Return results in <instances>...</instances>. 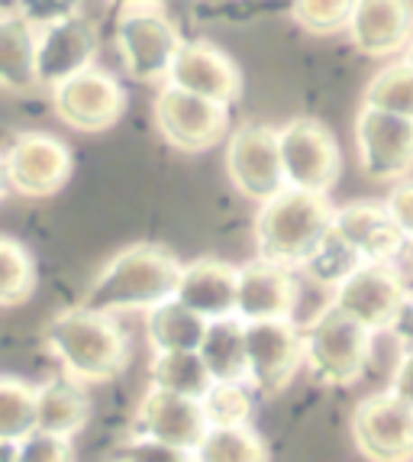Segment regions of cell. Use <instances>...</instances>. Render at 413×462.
Instances as JSON below:
<instances>
[{
  "label": "cell",
  "instance_id": "cell-6",
  "mask_svg": "<svg viewBox=\"0 0 413 462\" xmlns=\"http://www.w3.org/2000/svg\"><path fill=\"white\" fill-rule=\"evenodd\" d=\"M345 317H353L368 333L398 330L413 294L398 263H362L353 275L333 288V300Z\"/></svg>",
  "mask_w": 413,
  "mask_h": 462
},
{
  "label": "cell",
  "instance_id": "cell-32",
  "mask_svg": "<svg viewBox=\"0 0 413 462\" xmlns=\"http://www.w3.org/2000/svg\"><path fill=\"white\" fill-rule=\"evenodd\" d=\"M206 427H243L252 417V388L245 382H214L200 398Z\"/></svg>",
  "mask_w": 413,
  "mask_h": 462
},
{
  "label": "cell",
  "instance_id": "cell-13",
  "mask_svg": "<svg viewBox=\"0 0 413 462\" xmlns=\"http://www.w3.org/2000/svg\"><path fill=\"white\" fill-rule=\"evenodd\" d=\"M52 110L61 124L78 133H104L120 124L126 91L110 71L87 69L52 88Z\"/></svg>",
  "mask_w": 413,
  "mask_h": 462
},
{
  "label": "cell",
  "instance_id": "cell-22",
  "mask_svg": "<svg viewBox=\"0 0 413 462\" xmlns=\"http://www.w3.org/2000/svg\"><path fill=\"white\" fill-rule=\"evenodd\" d=\"M91 420V394L71 378H49L36 385V430L75 439Z\"/></svg>",
  "mask_w": 413,
  "mask_h": 462
},
{
  "label": "cell",
  "instance_id": "cell-8",
  "mask_svg": "<svg viewBox=\"0 0 413 462\" xmlns=\"http://www.w3.org/2000/svg\"><path fill=\"white\" fill-rule=\"evenodd\" d=\"M0 159H4V175H7L10 191L32 200L59 194L69 185L71 169H75L71 149L52 133L36 130L14 136V143L0 152Z\"/></svg>",
  "mask_w": 413,
  "mask_h": 462
},
{
  "label": "cell",
  "instance_id": "cell-17",
  "mask_svg": "<svg viewBox=\"0 0 413 462\" xmlns=\"http://www.w3.org/2000/svg\"><path fill=\"white\" fill-rule=\"evenodd\" d=\"M298 278L291 269L252 259L236 269V317L243 324L259 320H294L298 310Z\"/></svg>",
  "mask_w": 413,
  "mask_h": 462
},
{
  "label": "cell",
  "instance_id": "cell-1",
  "mask_svg": "<svg viewBox=\"0 0 413 462\" xmlns=\"http://www.w3.org/2000/svg\"><path fill=\"white\" fill-rule=\"evenodd\" d=\"M181 259L161 243H133L120 249L97 275L91 278L81 308L94 314H149L161 300L175 298Z\"/></svg>",
  "mask_w": 413,
  "mask_h": 462
},
{
  "label": "cell",
  "instance_id": "cell-14",
  "mask_svg": "<svg viewBox=\"0 0 413 462\" xmlns=\"http://www.w3.org/2000/svg\"><path fill=\"white\" fill-rule=\"evenodd\" d=\"M353 439L368 462H413V408L390 392L359 401Z\"/></svg>",
  "mask_w": 413,
  "mask_h": 462
},
{
  "label": "cell",
  "instance_id": "cell-41",
  "mask_svg": "<svg viewBox=\"0 0 413 462\" xmlns=\"http://www.w3.org/2000/svg\"><path fill=\"white\" fill-rule=\"evenodd\" d=\"M400 62H407V65H410V69H413V39H410V42H407L404 52H400Z\"/></svg>",
  "mask_w": 413,
  "mask_h": 462
},
{
  "label": "cell",
  "instance_id": "cell-37",
  "mask_svg": "<svg viewBox=\"0 0 413 462\" xmlns=\"http://www.w3.org/2000/svg\"><path fill=\"white\" fill-rule=\"evenodd\" d=\"M384 208H388V214L394 217V224L400 226L407 246H410L413 243V181L410 178H407V181H398V185L390 188Z\"/></svg>",
  "mask_w": 413,
  "mask_h": 462
},
{
  "label": "cell",
  "instance_id": "cell-26",
  "mask_svg": "<svg viewBox=\"0 0 413 462\" xmlns=\"http://www.w3.org/2000/svg\"><path fill=\"white\" fill-rule=\"evenodd\" d=\"M194 462H268V447L259 430L243 427H206L194 447Z\"/></svg>",
  "mask_w": 413,
  "mask_h": 462
},
{
  "label": "cell",
  "instance_id": "cell-42",
  "mask_svg": "<svg viewBox=\"0 0 413 462\" xmlns=\"http://www.w3.org/2000/svg\"><path fill=\"white\" fill-rule=\"evenodd\" d=\"M0 14H16V0H0Z\"/></svg>",
  "mask_w": 413,
  "mask_h": 462
},
{
  "label": "cell",
  "instance_id": "cell-2",
  "mask_svg": "<svg viewBox=\"0 0 413 462\" xmlns=\"http://www.w3.org/2000/svg\"><path fill=\"white\" fill-rule=\"evenodd\" d=\"M46 349L59 359L65 378L78 385H104L123 375L130 363V339L120 330L116 317L75 308L61 310L42 330Z\"/></svg>",
  "mask_w": 413,
  "mask_h": 462
},
{
  "label": "cell",
  "instance_id": "cell-43",
  "mask_svg": "<svg viewBox=\"0 0 413 462\" xmlns=\"http://www.w3.org/2000/svg\"><path fill=\"white\" fill-rule=\"evenodd\" d=\"M120 7H130V4H161V0H114Z\"/></svg>",
  "mask_w": 413,
  "mask_h": 462
},
{
  "label": "cell",
  "instance_id": "cell-25",
  "mask_svg": "<svg viewBox=\"0 0 413 462\" xmlns=\"http://www.w3.org/2000/svg\"><path fill=\"white\" fill-rule=\"evenodd\" d=\"M206 320L169 298L146 314V337L152 353H197Z\"/></svg>",
  "mask_w": 413,
  "mask_h": 462
},
{
  "label": "cell",
  "instance_id": "cell-20",
  "mask_svg": "<svg viewBox=\"0 0 413 462\" xmlns=\"http://www.w3.org/2000/svg\"><path fill=\"white\" fill-rule=\"evenodd\" d=\"M333 230L355 249L362 263H398L407 239L384 200H353L333 210Z\"/></svg>",
  "mask_w": 413,
  "mask_h": 462
},
{
  "label": "cell",
  "instance_id": "cell-21",
  "mask_svg": "<svg viewBox=\"0 0 413 462\" xmlns=\"http://www.w3.org/2000/svg\"><path fill=\"white\" fill-rule=\"evenodd\" d=\"M175 300L204 317L206 324L223 320V317H236V269L223 259H194V263L181 265Z\"/></svg>",
  "mask_w": 413,
  "mask_h": 462
},
{
  "label": "cell",
  "instance_id": "cell-24",
  "mask_svg": "<svg viewBox=\"0 0 413 462\" xmlns=\"http://www.w3.org/2000/svg\"><path fill=\"white\" fill-rule=\"evenodd\" d=\"M36 88V30L20 14H0V91Z\"/></svg>",
  "mask_w": 413,
  "mask_h": 462
},
{
  "label": "cell",
  "instance_id": "cell-45",
  "mask_svg": "<svg viewBox=\"0 0 413 462\" xmlns=\"http://www.w3.org/2000/svg\"><path fill=\"white\" fill-rule=\"evenodd\" d=\"M114 462H130V459H123V456H116V459Z\"/></svg>",
  "mask_w": 413,
  "mask_h": 462
},
{
  "label": "cell",
  "instance_id": "cell-33",
  "mask_svg": "<svg viewBox=\"0 0 413 462\" xmlns=\"http://www.w3.org/2000/svg\"><path fill=\"white\" fill-rule=\"evenodd\" d=\"M355 0H291V16L314 36H336L349 26Z\"/></svg>",
  "mask_w": 413,
  "mask_h": 462
},
{
  "label": "cell",
  "instance_id": "cell-7",
  "mask_svg": "<svg viewBox=\"0 0 413 462\" xmlns=\"http://www.w3.org/2000/svg\"><path fill=\"white\" fill-rule=\"evenodd\" d=\"M284 185L310 194H329L343 171V152L326 124L314 116H294L278 126Z\"/></svg>",
  "mask_w": 413,
  "mask_h": 462
},
{
  "label": "cell",
  "instance_id": "cell-16",
  "mask_svg": "<svg viewBox=\"0 0 413 462\" xmlns=\"http://www.w3.org/2000/svg\"><path fill=\"white\" fill-rule=\"evenodd\" d=\"M204 433L206 420L200 401L161 392V388L152 385L139 398L136 414H133V437H146L155 439V443H169L175 449L194 453V447L200 443Z\"/></svg>",
  "mask_w": 413,
  "mask_h": 462
},
{
  "label": "cell",
  "instance_id": "cell-30",
  "mask_svg": "<svg viewBox=\"0 0 413 462\" xmlns=\"http://www.w3.org/2000/svg\"><path fill=\"white\" fill-rule=\"evenodd\" d=\"M359 265H362V259L355 255V249L349 246V243H345L333 226H329V233L317 243L314 253L307 255V263L300 265V272H304L314 285L336 288L339 282H345V278L353 275Z\"/></svg>",
  "mask_w": 413,
  "mask_h": 462
},
{
  "label": "cell",
  "instance_id": "cell-15",
  "mask_svg": "<svg viewBox=\"0 0 413 462\" xmlns=\"http://www.w3.org/2000/svg\"><path fill=\"white\" fill-rule=\"evenodd\" d=\"M165 85H175L188 94L223 104V107L236 104L239 94H243V78H239L236 62L220 46L204 42V39L181 42Z\"/></svg>",
  "mask_w": 413,
  "mask_h": 462
},
{
  "label": "cell",
  "instance_id": "cell-44",
  "mask_svg": "<svg viewBox=\"0 0 413 462\" xmlns=\"http://www.w3.org/2000/svg\"><path fill=\"white\" fill-rule=\"evenodd\" d=\"M404 349H413V327L404 330Z\"/></svg>",
  "mask_w": 413,
  "mask_h": 462
},
{
  "label": "cell",
  "instance_id": "cell-9",
  "mask_svg": "<svg viewBox=\"0 0 413 462\" xmlns=\"http://www.w3.org/2000/svg\"><path fill=\"white\" fill-rule=\"evenodd\" d=\"M155 130L181 152H206L230 133V107L188 94L175 85H161L155 94Z\"/></svg>",
  "mask_w": 413,
  "mask_h": 462
},
{
  "label": "cell",
  "instance_id": "cell-23",
  "mask_svg": "<svg viewBox=\"0 0 413 462\" xmlns=\"http://www.w3.org/2000/svg\"><path fill=\"white\" fill-rule=\"evenodd\" d=\"M200 363H204L210 382H245L249 385V369H245V324L239 317H223L210 320L204 339L197 346Z\"/></svg>",
  "mask_w": 413,
  "mask_h": 462
},
{
  "label": "cell",
  "instance_id": "cell-19",
  "mask_svg": "<svg viewBox=\"0 0 413 462\" xmlns=\"http://www.w3.org/2000/svg\"><path fill=\"white\" fill-rule=\"evenodd\" d=\"M345 32L355 52L394 59L413 39V0H355Z\"/></svg>",
  "mask_w": 413,
  "mask_h": 462
},
{
  "label": "cell",
  "instance_id": "cell-29",
  "mask_svg": "<svg viewBox=\"0 0 413 462\" xmlns=\"http://www.w3.org/2000/svg\"><path fill=\"white\" fill-rule=\"evenodd\" d=\"M365 107L384 110V114L404 116L413 120V69L407 62H390L381 71H375V78L368 81L365 97H362Z\"/></svg>",
  "mask_w": 413,
  "mask_h": 462
},
{
  "label": "cell",
  "instance_id": "cell-40",
  "mask_svg": "<svg viewBox=\"0 0 413 462\" xmlns=\"http://www.w3.org/2000/svg\"><path fill=\"white\" fill-rule=\"evenodd\" d=\"M10 194V185H7V175H4V159H0V200Z\"/></svg>",
  "mask_w": 413,
  "mask_h": 462
},
{
  "label": "cell",
  "instance_id": "cell-34",
  "mask_svg": "<svg viewBox=\"0 0 413 462\" xmlns=\"http://www.w3.org/2000/svg\"><path fill=\"white\" fill-rule=\"evenodd\" d=\"M16 462H75V443L36 430L16 443Z\"/></svg>",
  "mask_w": 413,
  "mask_h": 462
},
{
  "label": "cell",
  "instance_id": "cell-31",
  "mask_svg": "<svg viewBox=\"0 0 413 462\" xmlns=\"http://www.w3.org/2000/svg\"><path fill=\"white\" fill-rule=\"evenodd\" d=\"M30 433H36V385L0 375V439L20 443Z\"/></svg>",
  "mask_w": 413,
  "mask_h": 462
},
{
  "label": "cell",
  "instance_id": "cell-18",
  "mask_svg": "<svg viewBox=\"0 0 413 462\" xmlns=\"http://www.w3.org/2000/svg\"><path fill=\"white\" fill-rule=\"evenodd\" d=\"M97 55V30L85 16H71L65 23L36 30V85L59 88L61 81L81 75Z\"/></svg>",
  "mask_w": 413,
  "mask_h": 462
},
{
  "label": "cell",
  "instance_id": "cell-3",
  "mask_svg": "<svg viewBox=\"0 0 413 462\" xmlns=\"http://www.w3.org/2000/svg\"><path fill=\"white\" fill-rule=\"evenodd\" d=\"M333 204L326 194L281 188L275 198L259 204L255 217V249L259 259L281 269H300L307 255L333 226Z\"/></svg>",
  "mask_w": 413,
  "mask_h": 462
},
{
  "label": "cell",
  "instance_id": "cell-4",
  "mask_svg": "<svg viewBox=\"0 0 413 462\" xmlns=\"http://www.w3.org/2000/svg\"><path fill=\"white\" fill-rule=\"evenodd\" d=\"M375 333H368L336 304H326L304 327V369L323 388H349L368 369Z\"/></svg>",
  "mask_w": 413,
  "mask_h": 462
},
{
  "label": "cell",
  "instance_id": "cell-12",
  "mask_svg": "<svg viewBox=\"0 0 413 462\" xmlns=\"http://www.w3.org/2000/svg\"><path fill=\"white\" fill-rule=\"evenodd\" d=\"M226 175L243 198L265 204L284 185L278 130L265 124H243L226 136Z\"/></svg>",
  "mask_w": 413,
  "mask_h": 462
},
{
  "label": "cell",
  "instance_id": "cell-5",
  "mask_svg": "<svg viewBox=\"0 0 413 462\" xmlns=\"http://www.w3.org/2000/svg\"><path fill=\"white\" fill-rule=\"evenodd\" d=\"M181 42L175 20L161 10V4H130L116 14L114 46L123 71L139 85H165Z\"/></svg>",
  "mask_w": 413,
  "mask_h": 462
},
{
  "label": "cell",
  "instance_id": "cell-35",
  "mask_svg": "<svg viewBox=\"0 0 413 462\" xmlns=\"http://www.w3.org/2000/svg\"><path fill=\"white\" fill-rule=\"evenodd\" d=\"M16 14L32 30H46V26L65 23L71 16H81V0H16Z\"/></svg>",
  "mask_w": 413,
  "mask_h": 462
},
{
  "label": "cell",
  "instance_id": "cell-28",
  "mask_svg": "<svg viewBox=\"0 0 413 462\" xmlns=\"http://www.w3.org/2000/svg\"><path fill=\"white\" fill-rule=\"evenodd\" d=\"M36 291V263L14 236H0V308H20Z\"/></svg>",
  "mask_w": 413,
  "mask_h": 462
},
{
  "label": "cell",
  "instance_id": "cell-27",
  "mask_svg": "<svg viewBox=\"0 0 413 462\" xmlns=\"http://www.w3.org/2000/svg\"><path fill=\"white\" fill-rule=\"evenodd\" d=\"M149 382H152V388L181 394V398L191 401H200L206 388L214 385L197 353H152Z\"/></svg>",
  "mask_w": 413,
  "mask_h": 462
},
{
  "label": "cell",
  "instance_id": "cell-10",
  "mask_svg": "<svg viewBox=\"0 0 413 462\" xmlns=\"http://www.w3.org/2000/svg\"><path fill=\"white\" fill-rule=\"evenodd\" d=\"M245 369L252 392L281 394L304 369V327L294 320L245 324Z\"/></svg>",
  "mask_w": 413,
  "mask_h": 462
},
{
  "label": "cell",
  "instance_id": "cell-11",
  "mask_svg": "<svg viewBox=\"0 0 413 462\" xmlns=\"http://www.w3.org/2000/svg\"><path fill=\"white\" fill-rule=\"evenodd\" d=\"M355 155L372 181H407L413 175V120L362 104L355 114Z\"/></svg>",
  "mask_w": 413,
  "mask_h": 462
},
{
  "label": "cell",
  "instance_id": "cell-39",
  "mask_svg": "<svg viewBox=\"0 0 413 462\" xmlns=\"http://www.w3.org/2000/svg\"><path fill=\"white\" fill-rule=\"evenodd\" d=\"M0 462H16V443L0 439Z\"/></svg>",
  "mask_w": 413,
  "mask_h": 462
},
{
  "label": "cell",
  "instance_id": "cell-38",
  "mask_svg": "<svg viewBox=\"0 0 413 462\" xmlns=\"http://www.w3.org/2000/svg\"><path fill=\"white\" fill-rule=\"evenodd\" d=\"M394 398H400L407 408H413V349H404L394 365V375H390V388Z\"/></svg>",
  "mask_w": 413,
  "mask_h": 462
},
{
  "label": "cell",
  "instance_id": "cell-36",
  "mask_svg": "<svg viewBox=\"0 0 413 462\" xmlns=\"http://www.w3.org/2000/svg\"><path fill=\"white\" fill-rule=\"evenodd\" d=\"M120 456L130 462H194L188 449H175L169 443H155L146 437H130L120 447Z\"/></svg>",
  "mask_w": 413,
  "mask_h": 462
}]
</instances>
